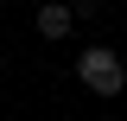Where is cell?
Returning <instances> with one entry per match:
<instances>
[{
    "instance_id": "1",
    "label": "cell",
    "mask_w": 127,
    "mask_h": 121,
    "mask_svg": "<svg viewBox=\"0 0 127 121\" xmlns=\"http://www.w3.org/2000/svg\"><path fill=\"white\" fill-rule=\"evenodd\" d=\"M76 83H89V96H121L127 89V64H121V51H108V45H89L76 58Z\"/></svg>"
},
{
    "instance_id": "2",
    "label": "cell",
    "mask_w": 127,
    "mask_h": 121,
    "mask_svg": "<svg viewBox=\"0 0 127 121\" xmlns=\"http://www.w3.org/2000/svg\"><path fill=\"white\" fill-rule=\"evenodd\" d=\"M76 13H70V0H45L38 6V38H70Z\"/></svg>"
},
{
    "instance_id": "4",
    "label": "cell",
    "mask_w": 127,
    "mask_h": 121,
    "mask_svg": "<svg viewBox=\"0 0 127 121\" xmlns=\"http://www.w3.org/2000/svg\"><path fill=\"white\" fill-rule=\"evenodd\" d=\"M0 6H6V0H0Z\"/></svg>"
},
{
    "instance_id": "3",
    "label": "cell",
    "mask_w": 127,
    "mask_h": 121,
    "mask_svg": "<svg viewBox=\"0 0 127 121\" xmlns=\"http://www.w3.org/2000/svg\"><path fill=\"white\" fill-rule=\"evenodd\" d=\"M70 13H76V19H95V13H102V0H70Z\"/></svg>"
}]
</instances>
